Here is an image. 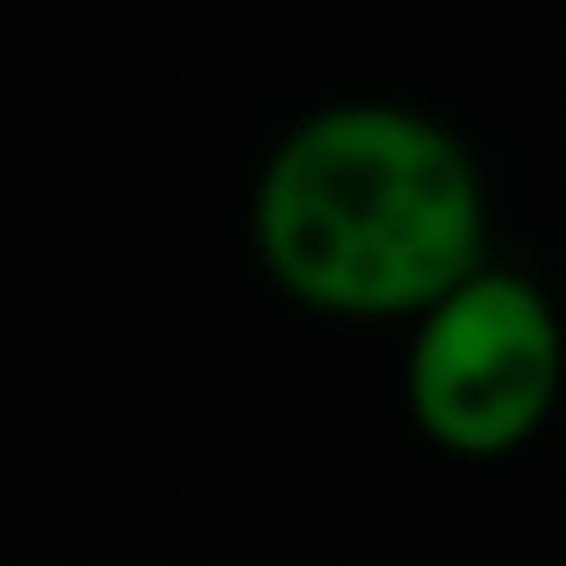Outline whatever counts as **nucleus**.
<instances>
[{
    "mask_svg": "<svg viewBox=\"0 0 566 566\" xmlns=\"http://www.w3.org/2000/svg\"><path fill=\"white\" fill-rule=\"evenodd\" d=\"M254 248L305 313L415 327L486 269L480 167L450 124L407 102H334L269 153Z\"/></svg>",
    "mask_w": 566,
    "mask_h": 566,
    "instance_id": "f257e3e1",
    "label": "nucleus"
},
{
    "mask_svg": "<svg viewBox=\"0 0 566 566\" xmlns=\"http://www.w3.org/2000/svg\"><path fill=\"white\" fill-rule=\"evenodd\" d=\"M566 392L559 305L523 269L465 276L407 334V415L450 458H509Z\"/></svg>",
    "mask_w": 566,
    "mask_h": 566,
    "instance_id": "f03ea898",
    "label": "nucleus"
}]
</instances>
